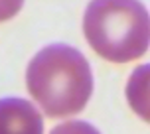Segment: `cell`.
Listing matches in <instances>:
<instances>
[{"label":"cell","mask_w":150,"mask_h":134,"mask_svg":"<svg viewBox=\"0 0 150 134\" xmlns=\"http://www.w3.org/2000/svg\"><path fill=\"white\" fill-rule=\"evenodd\" d=\"M89 45L107 61L128 63L150 45V14L140 0H91L83 16Z\"/></svg>","instance_id":"7a4b0ae2"},{"label":"cell","mask_w":150,"mask_h":134,"mask_svg":"<svg viewBox=\"0 0 150 134\" xmlns=\"http://www.w3.org/2000/svg\"><path fill=\"white\" fill-rule=\"evenodd\" d=\"M52 134H101L95 126H91L89 122L83 120H67L59 126H55Z\"/></svg>","instance_id":"5b68a950"},{"label":"cell","mask_w":150,"mask_h":134,"mask_svg":"<svg viewBox=\"0 0 150 134\" xmlns=\"http://www.w3.org/2000/svg\"><path fill=\"white\" fill-rule=\"evenodd\" d=\"M127 101L140 118L150 122V63L136 67L128 77Z\"/></svg>","instance_id":"277c9868"},{"label":"cell","mask_w":150,"mask_h":134,"mask_svg":"<svg viewBox=\"0 0 150 134\" xmlns=\"http://www.w3.org/2000/svg\"><path fill=\"white\" fill-rule=\"evenodd\" d=\"M28 91L47 116H71L85 109L93 93V73L81 51L47 45L28 65Z\"/></svg>","instance_id":"6da1fadb"},{"label":"cell","mask_w":150,"mask_h":134,"mask_svg":"<svg viewBox=\"0 0 150 134\" xmlns=\"http://www.w3.org/2000/svg\"><path fill=\"white\" fill-rule=\"evenodd\" d=\"M0 134H44V120L34 104L24 99H2Z\"/></svg>","instance_id":"3957f363"}]
</instances>
